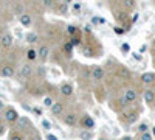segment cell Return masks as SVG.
<instances>
[{"mask_svg": "<svg viewBox=\"0 0 155 140\" xmlns=\"http://www.w3.org/2000/svg\"><path fill=\"white\" fill-rule=\"evenodd\" d=\"M152 47H153V48H155V39H153V41H152Z\"/></svg>", "mask_w": 155, "mask_h": 140, "instance_id": "41", "label": "cell"}, {"mask_svg": "<svg viewBox=\"0 0 155 140\" xmlns=\"http://www.w3.org/2000/svg\"><path fill=\"white\" fill-rule=\"evenodd\" d=\"M42 5L45 8H51V6L56 5V0H42Z\"/></svg>", "mask_w": 155, "mask_h": 140, "instance_id": "28", "label": "cell"}, {"mask_svg": "<svg viewBox=\"0 0 155 140\" xmlns=\"http://www.w3.org/2000/svg\"><path fill=\"white\" fill-rule=\"evenodd\" d=\"M3 134H5V125L0 123V135H3Z\"/></svg>", "mask_w": 155, "mask_h": 140, "instance_id": "35", "label": "cell"}, {"mask_svg": "<svg viewBox=\"0 0 155 140\" xmlns=\"http://www.w3.org/2000/svg\"><path fill=\"white\" fill-rule=\"evenodd\" d=\"M144 101L149 106H153L155 104V90H152V89H146L144 90Z\"/></svg>", "mask_w": 155, "mask_h": 140, "instance_id": "13", "label": "cell"}, {"mask_svg": "<svg viewBox=\"0 0 155 140\" xmlns=\"http://www.w3.org/2000/svg\"><path fill=\"white\" fill-rule=\"evenodd\" d=\"M14 11L17 12V14H22V5H20V3H17V6L14 8Z\"/></svg>", "mask_w": 155, "mask_h": 140, "instance_id": "34", "label": "cell"}, {"mask_svg": "<svg viewBox=\"0 0 155 140\" xmlns=\"http://www.w3.org/2000/svg\"><path fill=\"white\" fill-rule=\"evenodd\" d=\"M115 31H116V34H124V33H126V30H124L123 27H116Z\"/></svg>", "mask_w": 155, "mask_h": 140, "instance_id": "32", "label": "cell"}, {"mask_svg": "<svg viewBox=\"0 0 155 140\" xmlns=\"http://www.w3.org/2000/svg\"><path fill=\"white\" fill-rule=\"evenodd\" d=\"M64 109H65V106H64L62 101H54L53 106L50 108V112L53 114V115L59 117V115H62V114H64Z\"/></svg>", "mask_w": 155, "mask_h": 140, "instance_id": "8", "label": "cell"}, {"mask_svg": "<svg viewBox=\"0 0 155 140\" xmlns=\"http://www.w3.org/2000/svg\"><path fill=\"white\" fill-rule=\"evenodd\" d=\"M121 52L123 53H129V52H130V45H129V44H123L121 45Z\"/></svg>", "mask_w": 155, "mask_h": 140, "instance_id": "30", "label": "cell"}, {"mask_svg": "<svg viewBox=\"0 0 155 140\" xmlns=\"http://www.w3.org/2000/svg\"><path fill=\"white\" fill-rule=\"evenodd\" d=\"M47 140H58V137L53 135V134H48V135H47Z\"/></svg>", "mask_w": 155, "mask_h": 140, "instance_id": "36", "label": "cell"}, {"mask_svg": "<svg viewBox=\"0 0 155 140\" xmlns=\"http://www.w3.org/2000/svg\"><path fill=\"white\" fill-rule=\"evenodd\" d=\"M59 92H61V95H64V97H71L73 92H74V89H73V86H71L70 83H62L61 87H59Z\"/></svg>", "mask_w": 155, "mask_h": 140, "instance_id": "9", "label": "cell"}, {"mask_svg": "<svg viewBox=\"0 0 155 140\" xmlns=\"http://www.w3.org/2000/svg\"><path fill=\"white\" fill-rule=\"evenodd\" d=\"M2 111H5V103L0 100V112H2Z\"/></svg>", "mask_w": 155, "mask_h": 140, "instance_id": "37", "label": "cell"}, {"mask_svg": "<svg viewBox=\"0 0 155 140\" xmlns=\"http://www.w3.org/2000/svg\"><path fill=\"white\" fill-rule=\"evenodd\" d=\"M3 118H5V121L9 123V125H16V121L19 120V114H17V111H16L14 108H5V111H3Z\"/></svg>", "mask_w": 155, "mask_h": 140, "instance_id": "1", "label": "cell"}, {"mask_svg": "<svg viewBox=\"0 0 155 140\" xmlns=\"http://www.w3.org/2000/svg\"><path fill=\"white\" fill-rule=\"evenodd\" d=\"M79 138L81 140H92L93 138V131L92 129H82L79 132Z\"/></svg>", "mask_w": 155, "mask_h": 140, "instance_id": "19", "label": "cell"}, {"mask_svg": "<svg viewBox=\"0 0 155 140\" xmlns=\"http://www.w3.org/2000/svg\"><path fill=\"white\" fill-rule=\"evenodd\" d=\"M81 8H82V6H81V3H79V2H78V3H73V12H79V11H81Z\"/></svg>", "mask_w": 155, "mask_h": 140, "instance_id": "31", "label": "cell"}, {"mask_svg": "<svg viewBox=\"0 0 155 140\" xmlns=\"http://www.w3.org/2000/svg\"><path fill=\"white\" fill-rule=\"evenodd\" d=\"M140 80H141V83L146 84V86H152V84L155 83V73L146 72V73H143V75L140 76Z\"/></svg>", "mask_w": 155, "mask_h": 140, "instance_id": "11", "label": "cell"}, {"mask_svg": "<svg viewBox=\"0 0 155 140\" xmlns=\"http://www.w3.org/2000/svg\"><path fill=\"white\" fill-rule=\"evenodd\" d=\"M149 131V125L147 123H140L138 128H137V132L138 134H143V132H147Z\"/></svg>", "mask_w": 155, "mask_h": 140, "instance_id": "23", "label": "cell"}, {"mask_svg": "<svg viewBox=\"0 0 155 140\" xmlns=\"http://www.w3.org/2000/svg\"><path fill=\"white\" fill-rule=\"evenodd\" d=\"M62 123L65 126H70V128H73V126L79 125V115H78L76 112H67L65 115L62 117Z\"/></svg>", "mask_w": 155, "mask_h": 140, "instance_id": "2", "label": "cell"}, {"mask_svg": "<svg viewBox=\"0 0 155 140\" xmlns=\"http://www.w3.org/2000/svg\"><path fill=\"white\" fill-rule=\"evenodd\" d=\"M70 42H71V45H73V47L79 45V44H81V36H79V33L74 34V36H70Z\"/></svg>", "mask_w": 155, "mask_h": 140, "instance_id": "22", "label": "cell"}, {"mask_svg": "<svg viewBox=\"0 0 155 140\" xmlns=\"http://www.w3.org/2000/svg\"><path fill=\"white\" fill-rule=\"evenodd\" d=\"M16 75V69L12 64H2L0 66V76L3 78H12Z\"/></svg>", "mask_w": 155, "mask_h": 140, "instance_id": "4", "label": "cell"}, {"mask_svg": "<svg viewBox=\"0 0 155 140\" xmlns=\"http://www.w3.org/2000/svg\"><path fill=\"white\" fill-rule=\"evenodd\" d=\"M16 125H17L19 129H28V128H31V121L28 120V117H19Z\"/></svg>", "mask_w": 155, "mask_h": 140, "instance_id": "15", "label": "cell"}, {"mask_svg": "<svg viewBox=\"0 0 155 140\" xmlns=\"http://www.w3.org/2000/svg\"><path fill=\"white\" fill-rule=\"evenodd\" d=\"M12 42H14L12 34L8 33V31H3L2 36H0V47L2 48H9V47H12Z\"/></svg>", "mask_w": 155, "mask_h": 140, "instance_id": "5", "label": "cell"}, {"mask_svg": "<svg viewBox=\"0 0 155 140\" xmlns=\"http://www.w3.org/2000/svg\"><path fill=\"white\" fill-rule=\"evenodd\" d=\"M37 41H39L37 33H28V34H27V42H28V44H36Z\"/></svg>", "mask_w": 155, "mask_h": 140, "instance_id": "20", "label": "cell"}, {"mask_svg": "<svg viewBox=\"0 0 155 140\" xmlns=\"http://www.w3.org/2000/svg\"><path fill=\"white\" fill-rule=\"evenodd\" d=\"M123 97L126 98L127 103L130 104V103H135V101H137L138 92H137V89H134V87H127L126 90H124V94H123Z\"/></svg>", "mask_w": 155, "mask_h": 140, "instance_id": "7", "label": "cell"}, {"mask_svg": "<svg viewBox=\"0 0 155 140\" xmlns=\"http://www.w3.org/2000/svg\"><path fill=\"white\" fill-rule=\"evenodd\" d=\"M104 76H106L104 67H101V66H95V67H93V70H92V80H93V81L99 83V81L104 80Z\"/></svg>", "mask_w": 155, "mask_h": 140, "instance_id": "6", "label": "cell"}, {"mask_svg": "<svg viewBox=\"0 0 155 140\" xmlns=\"http://www.w3.org/2000/svg\"><path fill=\"white\" fill-rule=\"evenodd\" d=\"M153 2H155V0H153Z\"/></svg>", "mask_w": 155, "mask_h": 140, "instance_id": "44", "label": "cell"}, {"mask_svg": "<svg viewBox=\"0 0 155 140\" xmlns=\"http://www.w3.org/2000/svg\"><path fill=\"white\" fill-rule=\"evenodd\" d=\"M82 55L84 56H95V52H93V48L90 45H84L82 47Z\"/></svg>", "mask_w": 155, "mask_h": 140, "instance_id": "21", "label": "cell"}, {"mask_svg": "<svg viewBox=\"0 0 155 140\" xmlns=\"http://www.w3.org/2000/svg\"><path fill=\"white\" fill-rule=\"evenodd\" d=\"M138 120V112H124L123 114V121L127 125H132Z\"/></svg>", "mask_w": 155, "mask_h": 140, "instance_id": "12", "label": "cell"}, {"mask_svg": "<svg viewBox=\"0 0 155 140\" xmlns=\"http://www.w3.org/2000/svg\"><path fill=\"white\" fill-rule=\"evenodd\" d=\"M121 5H123V9L129 12V11L135 9V6H137V0H121Z\"/></svg>", "mask_w": 155, "mask_h": 140, "instance_id": "17", "label": "cell"}, {"mask_svg": "<svg viewBox=\"0 0 155 140\" xmlns=\"http://www.w3.org/2000/svg\"><path fill=\"white\" fill-rule=\"evenodd\" d=\"M19 20H20V23L23 25V27H30L31 22H33V17H31V14H28V12H22V14L19 16Z\"/></svg>", "mask_w": 155, "mask_h": 140, "instance_id": "16", "label": "cell"}, {"mask_svg": "<svg viewBox=\"0 0 155 140\" xmlns=\"http://www.w3.org/2000/svg\"><path fill=\"white\" fill-rule=\"evenodd\" d=\"M2 33H3V31H2V28H0V36H2Z\"/></svg>", "mask_w": 155, "mask_h": 140, "instance_id": "42", "label": "cell"}, {"mask_svg": "<svg viewBox=\"0 0 155 140\" xmlns=\"http://www.w3.org/2000/svg\"><path fill=\"white\" fill-rule=\"evenodd\" d=\"M98 140H109V138H106V137H101V138H98Z\"/></svg>", "mask_w": 155, "mask_h": 140, "instance_id": "40", "label": "cell"}, {"mask_svg": "<svg viewBox=\"0 0 155 140\" xmlns=\"http://www.w3.org/2000/svg\"><path fill=\"white\" fill-rule=\"evenodd\" d=\"M67 33L70 36H74V34H78V28L74 27V25H68V27H67Z\"/></svg>", "mask_w": 155, "mask_h": 140, "instance_id": "27", "label": "cell"}, {"mask_svg": "<svg viewBox=\"0 0 155 140\" xmlns=\"http://www.w3.org/2000/svg\"><path fill=\"white\" fill-rule=\"evenodd\" d=\"M37 55H39V59H41L42 62H45L48 59V56H50V47L42 44L41 47H39V50H37Z\"/></svg>", "mask_w": 155, "mask_h": 140, "instance_id": "10", "label": "cell"}, {"mask_svg": "<svg viewBox=\"0 0 155 140\" xmlns=\"http://www.w3.org/2000/svg\"><path fill=\"white\" fill-rule=\"evenodd\" d=\"M121 140H134V137H130V135H124Z\"/></svg>", "mask_w": 155, "mask_h": 140, "instance_id": "39", "label": "cell"}, {"mask_svg": "<svg viewBox=\"0 0 155 140\" xmlns=\"http://www.w3.org/2000/svg\"><path fill=\"white\" fill-rule=\"evenodd\" d=\"M113 140H116V138H113Z\"/></svg>", "mask_w": 155, "mask_h": 140, "instance_id": "43", "label": "cell"}, {"mask_svg": "<svg viewBox=\"0 0 155 140\" xmlns=\"http://www.w3.org/2000/svg\"><path fill=\"white\" fill-rule=\"evenodd\" d=\"M53 103H54L53 98H50V97H47V98L44 100V104H45L47 108H51V106H53Z\"/></svg>", "mask_w": 155, "mask_h": 140, "instance_id": "29", "label": "cell"}, {"mask_svg": "<svg viewBox=\"0 0 155 140\" xmlns=\"http://www.w3.org/2000/svg\"><path fill=\"white\" fill-rule=\"evenodd\" d=\"M33 72H34V69H33L31 64H23L20 67V76L22 78H30V76L33 75Z\"/></svg>", "mask_w": 155, "mask_h": 140, "instance_id": "14", "label": "cell"}, {"mask_svg": "<svg viewBox=\"0 0 155 140\" xmlns=\"http://www.w3.org/2000/svg\"><path fill=\"white\" fill-rule=\"evenodd\" d=\"M25 56H27L28 61H36V59H39V55H37V50H36V48H28L27 53H25Z\"/></svg>", "mask_w": 155, "mask_h": 140, "instance_id": "18", "label": "cell"}, {"mask_svg": "<svg viewBox=\"0 0 155 140\" xmlns=\"http://www.w3.org/2000/svg\"><path fill=\"white\" fill-rule=\"evenodd\" d=\"M9 140H25V138H23V135L19 131H12L9 134Z\"/></svg>", "mask_w": 155, "mask_h": 140, "instance_id": "24", "label": "cell"}, {"mask_svg": "<svg viewBox=\"0 0 155 140\" xmlns=\"http://www.w3.org/2000/svg\"><path fill=\"white\" fill-rule=\"evenodd\" d=\"M42 125L45 126V128H47V129H50V123H48V121H45V120H44V121H42Z\"/></svg>", "mask_w": 155, "mask_h": 140, "instance_id": "38", "label": "cell"}, {"mask_svg": "<svg viewBox=\"0 0 155 140\" xmlns=\"http://www.w3.org/2000/svg\"><path fill=\"white\" fill-rule=\"evenodd\" d=\"M79 126H81L82 129H93L95 128L93 117H90L88 114H84L82 117H79Z\"/></svg>", "mask_w": 155, "mask_h": 140, "instance_id": "3", "label": "cell"}, {"mask_svg": "<svg viewBox=\"0 0 155 140\" xmlns=\"http://www.w3.org/2000/svg\"><path fill=\"white\" fill-rule=\"evenodd\" d=\"M62 6L59 8V12H67V3H61Z\"/></svg>", "mask_w": 155, "mask_h": 140, "instance_id": "33", "label": "cell"}, {"mask_svg": "<svg viewBox=\"0 0 155 140\" xmlns=\"http://www.w3.org/2000/svg\"><path fill=\"white\" fill-rule=\"evenodd\" d=\"M120 76H121V78H129V76H130V72H129L126 67H120Z\"/></svg>", "mask_w": 155, "mask_h": 140, "instance_id": "26", "label": "cell"}, {"mask_svg": "<svg viewBox=\"0 0 155 140\" xmlns=\"http://www.w3.org/2000/svg\"><path fill=\"white\" fill-rule=\"evenodd\" d=\"M138 140H153V137L147 131V132H143V134H138Z\"/></svg>", "mask_w": 155, "mask_h": 140, "instance_id": "25", "label": "cell"}]
</instances>
